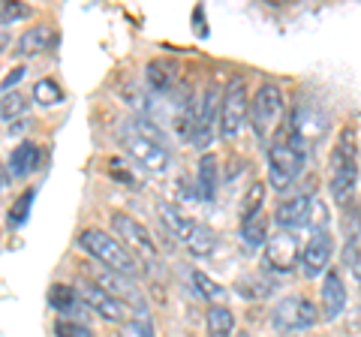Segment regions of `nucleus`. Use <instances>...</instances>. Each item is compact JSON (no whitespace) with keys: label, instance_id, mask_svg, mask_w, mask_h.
Listing matches in <instances>:
<instances>
[{"label":"nucleus","instance_id":"b1692460","mask_svg":"<svg viewBox=\"0 0 361 337\" xmlns=\"http://www.w3.org/2000/svg\"><path fill=\"white\" fill-rule=\"evenodd\" d=\"M49 305H51V310H58L61 317H73L82 301H78V292L73 286H51L49 289Z\"/></svg>","mask_w":361,"mask_h":337},{"label":"nucleus","instance_id":"9b49d317","mask_svg":"<svg viewBox=\"0 0 361 337\" xmlns=\"http://www.w3.org/2000/svg\"><path fill=\"white\" fill-rule=\"evenodd\" d=\"M331 256H334V241H331V232L329 229H316L310 232L307 244L301 250V271L304 277H322L325 268L331 265Z\"/></svg>","mask_w":361,"mask_h":337},{"label":"nucleus","instance_id":"4468645a","mask_svg":"<svg viewBox=\"0 0 361 337\" xmlns=\"http://www.w3.org/2000/svg\"><path fill=\"white\" fill-rule=\"evenodd\" d=\"M319 298H322L319 319L331 322V319H337V317L343 313V307H346V286H343V277L337 274V271H325Z\"/></svg>","mask_w":361,"mask_h":337},{"label":"nucleus","instance_id":"ddd939ff","mask_svg":"<svg viewBox=\"0 0 361 337\" xmlns=\"http://www.w3.org/2000/svg\"><path fill=\"white\" fill-rule=\"evenodd\" d=\"M310 205H313V196H307V193L280 202L277 211H274V223H277L280 229H286V232L307 226V220H310Z\"/></svg>","mask_w":361,"mask_h":337},{"label":"nucleus","instance_id":"2f4dec72","mask_svg":"<svg viewBox=\"0 0 361 337\" xmlns=\"http://www.w3.org/2000/svg\"><path fill=\"white\" fill-rule=\"evenodd\" d=\"M54 334L58 337H97L85 322H75V319H58L54 322Z\"/></svg>","mask_w":361,"mask_h":337},{"label":"nucleus","instance_id":"6ab92c4d","mask_svg":"<svg viewBox=\"0 0 361 337\" xmlns=\"http://www.w3.org/2000/svg\"><path fill=\"white\" fill-rule=\"evenodd\" d=\"M39 160H42L39 145H33V142H21L18 148L13 151V157H9V175H13V178H27L30 172H37Z\"/></svg>","mask_w":361,"mask_h":337},{"label":"nucleus","instance_id":"72a5a7b5","mask_svg":"<svg viewBox=\"0 0 361 337\" xmlns=\"http://www.w3.org/2000/svg\"><path fill=\"white\" fill-rule=\"evenodd\" d=\"M268 292H271V283H259L253 277H244L238 283V295H244V298H265Z\"/></svg>","mask_w":361,"mask_h":337},{"label":"nucleus","instance_id":"0eeeda50","mask_svg":"<svg viewBox=\"0 0 361 337\" xmlns=\"http://www.w3.org/2000/svg\"><path fill=\"white\" fill-rule=\"evenodd\" d=\"M271 322H274L277 331H307L319 322V307L307 298L289 295V298H280L277 307L271 310Z\"/></svg>","mask_w":361,"mask_h":337},{"label":"nucleus","instance_id":"4c0bfd02","mask_svg":"<svg viewBox=\"0 0 361 337\" xmlns=\"http://www.w3.org/2000/svg\"><path fill=\"white\" fill-rule=\"evenodd\" d=\"M9 46V33H0V51H4Z\"/></svg>","mask_w":361,"mask_h":337},{"label":"nucleus","instance_id":"7c9ffc66","mask_svg":"<svg viewBox=\"0 0 361 337\" xmlns=\"http://www.w3.org/2000/svg\"><path fill=\"white\" fill-rule=\"evenodd\" d=\"M27 111V99L21 97V94H4L0 97V118L4 121H16V118H21Z\"/></svg>","mask_w":361,"mask_h":337},{"label":"nucleus","instance_id":"6e6552de","mask_svg":"<svg viewBox=\"0 0 361 337\" xmlns=\"http://www.w3.org/2000/svg\"><path fill=\"white\" fill-rule=\"evenodd\" d=\"M111 226H115V232L121 235L123 247L135 256L139 262L145 265H160V253H157V244L151 238V232L142 226L139 220H133L127 214H111Z\"/></svg>","mask_w":361,"mask_h":337},{"label":"nucleus","instance_id":"9d476101","mask_svg":"<svg viewBox=\"0 0 361 337\" xmlns=\"http://www.w3.org/2000/svg\"><path fill=\"white\" fill-rule=\"evenodd\" d=\"M78 292V301H85V305L90 307V310H97L103 319H109V322H118V325H123V322H130L135 313H133V307L127 305V301H121V298H111L109 292H103L97 283H90V280H85L82 286L75 289Z\"/></svg>","mask_w":361,"mask_h":337},{"label":"nucleus","instance_id":"e433bc0d","mask_svg":"<svg viewBox=\"0 0 361 337\" xmlns=\"http://www.w3.org/2000/svg\"><path fill=\"white\" fill-rule=\"evenodd\" d=\"M353 274H355V280H358V286H361V259L353 265Z\"/></svg>","mask_w":361,"mask_h":337},{"label":"nucleus","instance_id":"dca6fc26","mask_svg":"<svg viewBox=\"0 0 361 337\" xmlns=\"http://www.w3.org/2000/svg\"><path fill=\"white\" fill-rule=\"evenodd\" d=\"M90 283H97L103 292H109L111 298L127 301L130 307H133V305H139V295H135L139 289H135V283H133L130 277H121V274H115V271H97Z\"/></svg>","mask_w":361,"mask_h":337},{"label":"nucleus","instance_id":"c756f323","mask_svg":"<svg viewBox=\"0 0 361 337\" xmlns=\"http://www.w3.org/2000/svg\"><path fill=\"white\" fill-rule=\"evenodd\" d=\"M262 202H265V184L253 181V184H250V190H247L244 202H241V220L262 214Z\"/></svg>","mask_w":361,"mask_h":337},{"label":"nucleus","instance_id":"c9c22d12","mask_svg":"<svg viewBox=\"0 0 361 337\" xmlns=\"http://www.w3.org/2000/svg\"><path fill=\"white\" fill-rule=\"evenodd\" d=\"M21 78H25V66H16V70H13V73H9V75L4 78V94H9V91H13V85H18Z\"/></svg>","mask_w":361,"mask_h":337},{"label":"nucleus","instance_id":"f3484780","mask_svg":"<svg viewBox=\"0 0 361 337\" xmlns=\"http://www.w3.org/2000/svg\"><path fill=\"white\" fill-rule=\"evenodd\" d=\"M325 118L319 115V109H313V106H307V103H298V109H295V115H292V130L298 133V136L304 139V142H316L325 133Z\"/></svg>","mask_w":361,"mask_h":337},{"label":"nucleus","instance_id":"cd10ccee","mask_svg":"<svg viewBox=\"0 0 361 337\" xmlns=\"http://www.w3.org/2000/svg\"><path fill=\"white\" fill-rule=\"evenodd\" d=\"M193 286L196 292L211 305H220V298H226V286H220L217 280H211L205 271H193Z\"/></svg>","mask_w":361,"mask_h":337},{"label":"nucleus","instance_id":"393cba45","mask_svg":"<svg viewBox=\"0 0 361 337\" xmlns=\"http://www.w3.org/2000/svg\"><path fill=\"white\" fill-rule=\"evenodd\" d=\"M241 238L247 247H265L268 241V220L262 214L241 220Z\"/></svg>","mask_w":361,"mask_h":337},{"label":"nucleus","instance_id":"a211bd4d","mask_svg":"<svg viewBox=\"0 0 361 337\" xmlns=\"http://www.w3.org/2000/svg\"><path fill=\"white\" fill-rule=\"evenodd\" d=\"M217 181H220V163L214 154H202L199 168H196V196L202 202H211L217 196Z\"/></svg>","mask_w":361,"mask_h":337},{"label":"nucleus","instance_id":"473e14b6","mask_svg":"<svg viewBox=\"0 0 361 337\" xmlns=\"http://www.w3.org/2000/svg\"><path fill=\"white\" fill-rule=\"evenodd\" d=\"M121 337H154V329L145 317H133L130 322L121 325Z\"/></svg>","mask_w":361,"mask_h":337},{"label":"nucleus","instance_id":"5701e85b","mask_svg":"<svg viewBox=\"0 0 361 337\" xmlns=\"http://www.w3.org/2000/svg\"><path fill=\"white\" fill-rule=\"evenodd\" d=\"M205 325H208V337H232V331H235V313L226 305H211L208 317H205Z\"/></svg>","mask_w":361,"mask_h":337},{"label":"nucleus","instance_id":"39448f33","mask_svg":"<svg viewBox=\"0 0 361 337\" xmlns=\"http://www.w3.org/2000/svg\"><path fill=\"white\" fill-rule=\"evenodd\" d=\"M247 115H250V121H253L256 136L262 142H268L277 133L280 121H283V91H280L277 85L265 82L253 94V103H250V111H247Z\"/></svg>","mask_w":361,"mask_h":337},{"label":"nucleus","instance_id":"412c9836","mask_svg":"<svg viewBox=\"0 0 361 337\" xmlns=\"http://www.w3.org/2000/svg\"><path fill=\"white\" fill-rule=\"evenodd\" d=\"M157 214H160V223H163V226L172 232L175 238H180V241H187L190 235H193V229H196V223L190 220L180 208L169 205V202H160V205H157Z\"/></svg>","mask_w":361,"mask_h":337},{"label":"nucleus","instance_id":"2eb2a0df","mask_svg":"<svg viewBox=\"0 0 361 337\" xmlns=\"http://www.w3.org/2000/svg\"><path fill=\"white\" fill-rule=\"evenodd\" d=\"M343 232H346V244H343L341 259H343L346 268H353V265L361 259V205H355L353 211L346 208Z\"/></svg>","mask_w":361,"mask_h":337},{"label":"nucleus","instance_id":"20e7f679","mask_svg":"<svg viewBox=\"0 0 361 337\" xmlns=\"http://www.w3.org/2000/svg\"><path fill=\"white\" fill-rule=\"evenodd\" d=\"M118 139L123 145V151H127L135 163H142L151 175L169 172V166H172V154H169V148H166V145H160V142L148 139V136H142V133L135 130L130 121L118 130Z\"/></svg>","mask_w":361,"mask_h":337},{"label":"nucleus","instance_id":"a878e982","mask_svg":"<svg viewBox=\"0 0 361 337\" xmlns=\"http://www.w3.org/2000/svg\"><path fill=\"white\" fill-rule=\"evenodd\" d=\"M33 196H37V190H25L16 202H13V208H9V217H6V223H9V229H21L27 223V217H30V205H33Z\"/></svg>","mask_w":361,"mask_h":337},{"label":"nucleus","instance_id":"f8f14e48","mask_svg":"<svg viewBox=\"0 0 361 337\" xmlns=\"http://www.w3.org/2000/svg\"><path fill=\"white\" fill-rule=\"evenodd\" d=\"M220 123V91L217 85H208L205 94L196 103V133H193V145L196 148H211L214 139V127Z\"/></svg>","mask_w":361,"mask_h":337},{"label":"nucleus","instance_id":"423d86ee","mask_svg":"<svg viewBox=\"0 0 361 337\" xmlns=\"http://www.w3.org/2000/svg\"><path fill=\"white\" fill-rule=\"evenodd\" d=\"M247 111H250V94H247V78L232 75L226 91L220 94V136L235 139L244 127Z\"/></svg>","mask_w":361,"mask_h":337},{"label":"nucleus","instance_id":"4be33fe9","mask_svg":"<svg viewBox=\"0 0 361 337\" xmlns=\"http://www.w3.org/2000/svg\"><path fill=\"white\" fill-rule=\"evenodd\" d=\"M54 42V33L51 27H27L25 33H21V39H18V54L21 58H33V54H42V51H49V46Z\"/></svg>","mask_w":361,"mask_h":337},{"label":"nucleus","instance_id":"f03ea898","mask_svg":"<svg viewBox=\"0 0 361 337\" xmlns=\"http://www.w3.org/2000/svg\"><path fill=\"white\" fill-rule=\"evenodd\" d=\"M304 142L295 130H283V139H277L274 145L268 148V184L274 190H286L292 181L298 178L301 166H304Z\"/></svg>","mask_w":361,"mask_h":337},{"label":"nucleus","instance_id":"aec40b11","mask_svg":"<svg viewBox=\"0 0 361 337\" xmlns=\"http://www.w3.org/2000/svg\"><path fill=\"white\" fill-rule=\"evenodd\" d=\"M145 75H148V85L157 94H172L178 87V66L172 61H160V58L151 61Z\"/></svg>","mask_w":361,"mask_h":337},{"label":"nucleus","instance_id":"1a4fd4ad","mask_svg":"<svg viewBox=\"0 0 361 337\" xmlns=\"http://www.w3.org/2000/svg\"><path fill=\"white\" fill-rule=\"evenodd\" d=\"M265 262L271 271L277 274H289L295 271L301 262V241L295 238V232L280 229L265 241Z\"/></svg>","mask_w":361,"mask_h":337},{"label":"nucleus","instance_id":"bb28decb","mask_svg":"<svg viewBox=\"0 0 361 337\" xmlns=\"http://www.w3.org/2000/svg\"><path fill=\"white\" fill-rule=\"evenodd\" d=\"M214 244H217V235H214L211 229H205V226H196L193 229V235L187 238V247H190V253L193 256H211L214 253Z\"/></svg>","mask_w":361,"mask_h":337},{"label":"nucleus","instance_id":"f257e3e1","mask_svg":"<svg viewBox=\"0 0 361 337\" xmlns=\"http://www.w3.org/2000/svg\"><path fill=\"white\" fill-rule=\"evenodd\" d=\"M78 244H82V250H87L103 268H109V271L130 277V280H135L142 274V262L135 259L118 238H111V235L103 229H85L78 235Z\"/></svg>","mask_w":361,"mask_h":337},{"label":"nucleus","instance_id":"c85d7f7f","mask_svg":"<svg viewBox=\"0 0 361 337\" xmlns=\"http://www.w3.org/2000/svg\"><path fill=\"white\" fill-rule=\"evenodd\" d=\"M33 99H37L39 106H54L63 99V91L54 78H39V82L33 85Z\"/></svg>","mask_w":361,"mask_h":337},{"label":"nucleus","instance_id":"7ed1b4c3","mask_svg":"<svg viewBox=\"0 0 361 337\" xmlns=\"http://www.w3.org/2000/svg\"><path fill=\"white\" fill-rule=\"evenodd\" d=\"M358 184V157H355V133L343 130L337 145L331 148V178H329V190L331 196L346 205V199H353Z\"/></svg>","mask_w":361,"mask_h":337},{"label":"nucleus","instance_id":"f704fd0d","mask_svg":"<svg viewBox=\"0 0 361 337\" xmlns=\"http://www.w3.org/2000/svg\"><path fill=\"white\" fill-rule=\"evenodd\" d=\"M27 13L30 9L21 4H0V25H13L16 18H25Z\"/></svg>","mask_w":361,"mask_h":337}]
</instances>
